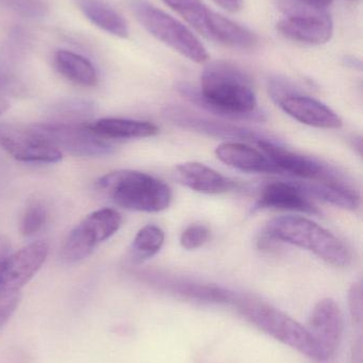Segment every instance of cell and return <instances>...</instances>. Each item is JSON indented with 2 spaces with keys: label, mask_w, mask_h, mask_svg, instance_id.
Listing matches in <instances>:
<instances>
[{
  "label": "cell",
  "mask_w": 363,
  "mask_h": 363,
  "mask_svg": "<svg viewBox=\"0 0 363 363\" xmlns=\"http://www.w3.org/2000/svg\"><path fill=\"white\" fill-rule=\"evenodd\" d=\"M183 98L198 108L232 121H264L258 110L257 97L249 77L226 62H215L205 68L200 87L180 83L177 86Z\"/></svg>",
  "instance_id": "obj_1"
},
{
  "label": "cell",
  "mask_w": 363,
  "mask_h": 363,
  "mask_svg": "<svg viewBox=\"0 0 363 363\" xmlns=\"http://www.w3.org/2000/svg\"><path fill=\"white\" fill-rule=\"evenodd\" d=\"M264 235L272 240L307 250L336 268H347L353 262L351 250L341 239L308 218H274L266 224Z\"/></svg>",
  "instance_id": "obj_2"
},
{
  "label": "cell",
  "mask_w": 363,
  "mask_h": 363,
  "mask_svg": "<svg viewBox=\"0 0 363 363\" xmlns=\"http://www.w3.org/2000/svg\"><path fill=\"white\" fill-rule=\"evenodd\" d=\"M98 190L111 201L130 211L159 213L170 206L173 191L168 184L136 170H119L102 177Z\"/></svg>",
  "instance_id": "obj_3"
},
{
  "label": "cell",
  "mask_w": 363,
  "mask_h": 363,
  "mask_svg": "<svg viewBox=\"0 0 363 363\" xmlns=\"http://www.w3.org/2000/svg\"><path fill=\"white\" fill-rule=\"evenodd\" d=\"M234 306L239 313L269 336L317 362H325L317 343L305 326L279 309L246 296L237 294Z\"/></svg>",
  "instance_id": "obj_4"
},
{
  "label": "cell",
  "mask_w": 363,
  "mask_h": 363,
  "mask_svg": "<svg viewBox=\"0 0 363 363\" xmlns=\"http://www.w3.org/2000/svg\"><path fill=\"white\" fill-rule=\"evenodd\" d=\"M48 245L34 241L0 262V332L16 311L23 287L42 268Z\"/></svg>",
  "instance_id": "obj_5"
},
{
  "label": "cell",
  "mask_w": 363,
  "mask_h": 363,
  "mask_svg": "<svg viewBox=\"0 0 363 363\" xmlns=\"http://www.w3.org/2000/svg\"><path fill=\"white\" fill-rule=\"evenodd\" d=\"M131 6L139 23L153 38L195 63L208 61L204 45L180 21L145 0H134Z\"/></svg>",
  "instance_id": "obj_6"
},
{
  "label": "cell",
  "mask_w": 363,
  "mask_h": 363,
  "mask_svg": "<svg viewBox=\"0 0 363 363\" xmlns=\"http://www.w3.org/2000/svg\"><path fill=\"white\" fill-rule=\"evenodd\" d=\"M121 225V215L115 209L94 211L70 230L60 250V257L68 264L81 262L100 243L112 237Z\"/></svg>",
  "instance_id": "obj_7"
},
{
  "label": "cell",
  "mask_w": 363,
  "mask_h": 363,
  "mask_svg": "<svg viewBox=\"0 0 363 363\" xmlns=\"http://www.w3.org/2000/svg\"><path fill=\"white\" fill-rule=\"evenodd\" d=\"M31 128L61 152L77 157H102L114 149L108 140L94 133L89 123H44Z\"/></svg>",
  "instance_id": "obj_8"
},
{
  "label": "cell",
  "mask_w": 363,
  "mask_h": 363,
  "mask_svg": "<svg viewBox=\"0 0 363 363\" xmlns=\"http://www.w3.org/2000/svg\"><path fill=\"white\" fill-rule=\"evenodd\" d=\"M270 93L286 114L304 125L319 129L342 127V119L332 108L315 98L296 93L286 83L279 81L271 83Z\"/></svg>",
  "instance_id": "obj_9"
},
{
  "label": "cell",
  "mask_w": 363,
  "mask_h": 363,
  "mask_svg": "<svg viewBox=\"0 0 363 363\" xmlns=\"http://www.w3.org/2000/svg\"><path fill=\"white\" fill-rule=\"evenodd\" d=\"M258 148L281 170L298 178L322 183H345L347 179L336 168L317 160L291 152L270 138L258 143Z\"/></svg>",
  "instance_id": "obj_10"
},
{
  "label": "cell",
  "mask_w": 363,
  "mask_h": 363,
  "mask_svg": "<svg viewBox=\"0 0 363 363\" xmlns=\"http://www.w3.org/2000/svg\"><path fill=\"white\" fill-rule=\"evenodd\" d=\"M0 147L23 163L53 164L62 160L61 151L31 127L0 123Z\"/></svg>",
  "instance_id": "obj_11"
},
{
  "label": "cell",
  "mask_w": 363,
  "mask_h": 363,
  "mask_svg": "<svg viewBox=\"0 0 363 363\" xmlns=\"http://www.w3.org/2000/svg\"><path fill=\"white\" fill-rule=\"evenodd\" d=\"M281 35L294 42L322 45L330 42L334 33L332 17L323 9L296 8L277 23Z\"/></svg>",
  "instance_id": "obj_12"
},
{
  "label": "cell",
  "mask_w": 363,
  "mask_h": 363,
  "mask_svg": "<svg viewBox=\"0 0 363 363\" xmlns=\"http://www.w3.org/2000/svg\"><path fill=\"white\" fill-rule=\"evenodd\" d=\"M305 328L325 360L330 359L340 347L345 332V317L340 306L332 298H323L315 305Z\"/></svg>",
  "instance_id": "obj_13"
},
{
  "label": "cell",
  "mask_w": 363,
  "mask_h": 363,
  "mask_svg": "<svg viewBox=\"0 0 363 363\" xmlns=\"http://www.w3.org/2000/svg\"><path fill=\"white\" fill-rule=\"evenodd\" d=\"M164 116L179 127L200 132L207 135L215 136V138H232V140L254 143L256 145L269 138L266 135L239 127V125L204 118L185 108H174V106L166 108Z\"/></svg>",
  "instance_id": "obj_14"
},
{
  "label": "cell",
  "mask_w": 363,
  "mask_h": 363,
  "mask_svg": "<svg viewBox=\"0 0 363 363\" xmlns=\"http://www.w3.org/2000/svg\"><path fill=\"white\" fill-rule=\"evenodd\" d=\"M310 199L298 182L275 181L264 186L255 208L320 215L321 211Z\"/></svg>",
  "instance_id": "obj_15"
},
{
  "label": "cell",
  "mask_w": 363,
  "mask_h": 363,
  "mask_svg": "<svg viewBox=\"0 0 363 363\" xmlns=\"http://www.w3.org/2000/svg\"><path fill=\"white\" fill-rule=\"evenodd\" d=\"M215 155L222 163L241 172L251 174H283L264 153L242 143H223L215 149Z\"/></svg>",
  "instance_id": "obj_16"
},
{
  "label": "cell",
  "mask_w": 363,
  "mask_h": 363,
  "mask_svg": "<svg viewBox=\"0 0 363 363\" xmlns=\"http://www.w3.org/2000/svg\"><path fill=\"white\" fill-rule=\"evenodd\" d=\"M175 178L185 187L205 194H221L230 191L237 184L204 164L189 162L175 168Z\"/></svg>",
  "instance_id": "obj_17"
},
{
  "label": "cell",
  "mask_w": 363,
  "mask_h": 363,
  "mask_svg": "<svg viewBox=\"0 0 363 363\" xmlns=\"http://www.w3.org/2000/svg\"><path fill=\"white\" fill-rule=\"evenodd\" d=\"M90 129L104 140H136L153 138L159 128L149 121L124 118H104L89 123Z\"/></svg>",
  "instance_id": "obj_18"
},
{
  "label": "cell",
  "mask_w": 363,
  "mask_h": 363,
  "mask_svg": "<svg viewBox=\"0 0 363 363\" xmlns=\"http://www.w3.org/2000/svg\"><path fill=\"white\" fill-rule=\"evenodd\" d=\"M207 38L242 50L255 48L258 44V38L251 30L213 11L209 21Z\"/></svg>",
  "instance_id": "obj_19"
},
{
  "label": "cell",
  "mask_w": 363,
  "mask_h": 363,
  "mask_svg": "<svg viewBox=\"0 0 363 363\" xmlns=\"http://www.w3.org/2000/svg\"><path fill=\"white\" fill-rule=\"evenodd\" d=\"M310 198H317L337 207L356 211L360 206V194L350 182L322 183V182H298Z\"/></svg>",
  "instance_id": "obj_20"
},
{
  "label": "cell",
  "mask_w": 363,
  "mask_h": 363,
  "mask_svg": "<svg viewBox=\"0 0 363 363\" xmlns=\"http://www.w3.org/2000/svg\"><path fill=\"white\" fill-rule=\"evenodd\" d=\"M77 4L87 18L100 29L117 38H127L129 35L124 17L104 0H77Z\"/></svg>",
  "instance_id": "obj_21"
},
{
  "label": "cell",
  "mask_w": 363,
  "mask_h": 363,
  "mask_svg": "<svg viewBox=\"0 0 363 363\" xmlns=\"http://www.w3.org/2000/svg\"><path fill=\"white\" fill-rule=\"evenodd\" d=\"M53 61L58 72L70 82L83 87L97 84V72L87 57L72 51L59 50L55 52Z\"/></svg>",
  "instance_id": "obj_22"
},
{
  "label": "cell",
  "mask_w": 363,
  "mask_h": 363,
  "mask_svg": "<svg viewBox=\"0 0 363 363\" xmlns=\"http://www.w3.org/2000/svg\"><path fill=\"white\" fill-rule=\"evenodd\" d=\"M166 289L177 296L197 301L202 303H215V304H234L237 294L224 288L202 284L188 283V281H164L161 283Z\"/></svg>",
  "instance_id": "obj_23"
},
{
  "label": "cell",
  "mask_w": 363,
  "mask_h": 363,
  "mask_svg": "<svg viewBox=\"0 0 363 363\" xmlns=\"http://www.w3.org/2000/svg\"><path fill=\"white\" fill-rule=\"evenodd\" d=\"M164 239L166 235L159 226L153 224L144 226L134 237L128 259L134 264H142L151 259L157 255L163 247Z\"/></svg>",
  "instance_id": "obj_24"
},
{
  "label": "cell",
  "mask_w": 363,
  "mask_h": 363,
  "mask_svg": "<svg viewBox=\"0 0 363 363\" xmlns=\"http://www.w3.org/2000/svg\"><path fill=\"white\" fill-rule=\"evenodd\" d=\"M175 12L185 18L196 31L205 38L208 36L209 21L211 13L202 0H163Z\"/></svg>",
  "instance_id": "obj_25"
},
{
  "label": "cell",
  "mask_w": 363,
  "mask_h": 363,
  "mask_svg": "<svg viewBox=\"0 0 363 363\" xmlns=\"http://www.w3.org/2000/svg\"><path fill=\"white\" fill-rule=\"evenodd\" d=\"M46 221V211L40 203H32L26 208L21 221V232L23 236L38 234Z\"/></svg>",
  "instance_id": "obj_26"
},
{
  "label": "cell",
  "mask_w": 363,
  "mask_h": 363,
  "mask_svg": "<svg viewBox=\"0 0 363 363\" xmlns=\"http://www.w3.org/2000/svg\"><path fill=\"white\" fill-rule=\"evenodd\" d=\"M209 239V230L202 224L188 226L180 236V245L183 249L195 250L202 247Z\"/></svg>",
  "instance_id": "obj_27"
},
{
  "label": "cell",
  "mask_w": 363,
  "mask_h": 363,
  "mask_svg": "<svg viewBox=\"0 0 363 363\" xmlns=\"http://www.w3.org/2000/svg\"><path fill=\"white\" fill-rule=\"evenodd\" d=\"M350 309L351 315L356 322L360 323L362 320V285L354 284L349 294Z\"/></svg>",
  "instance_id": "obj_28"
},
{
  "label": "cell",
  "mask_w": 363,
  "mask_h": 363,
  "mask_svg": "<svg viewBox=\"0 0 363 363\" xmlns=\"http://www.w3.org/2000/svg\"><path fill=\"white\" fill-rule=\"evenodd\" d=\"M13 9L25 13L26 15H42L45 9L44 4L40 0H6Z\"/></svg>",
  "instance_id": "obj_29"
},
{
  "label": "cell",
  "mask_w": 363,
  "mask_h": 363,
  "mask_svg": "<svg viewBox=\"0 0 363 363\" xmlns=\"http://www.w3.org/2000/svg\"><path fill=\"white\" fill-rule=\"evenodd\" d=\"M213 1L228 12L232 13L238 12L243 6V0H213Z\"/></svg>",
  "instance_id": "obj_30"
},
{
  "label": "cell",
  "mask_w": 363,
  "mask_h": 363,
  "mask_svg": "<svg viewBox=\"0 0 363 363\" xmlns=\"http://www.w3.org/2000/svg\"><path fill=\"white\" fill-rule=\"evenodd\" d=\"M11 249V243L6 237L0 236V262L6 256L9 255V252H10Z\"/></svg>",
  "instance_id": "obj_31"
},
{
  "label": "cell",
  "mask_w": 363,
  "mask_h": 363,
  "mask_svg": "<svg viewBox=\"0 0 363 363\" xmlns=\"http://www.w3.org/2000/svg\"><path fill=\"white\" fill-rule=\"evenodd\" d=\"M300 1L307 6H313V8L323 9L324 10L326 6L332 4V0H300Z\"/></svg>",
  "instance_id": "obj_32"
},
{
  "label": "cell",
  "mask_w": 363,
  "mask_h": 363,
  "mask_svg": "<svg viewBox=\"0 0 363 363\" xmlns=\"http://www.w3.org/2000/svg\"><path fill=\"white\" fill-rule=\"evenodd\" d=\"M10 104H9L8 100L4 99L2 96H0V115L4 114V112L9 110Z\"/></svg>",
  "instance_id": "obj_33"
}]
</instances>
